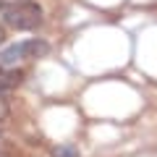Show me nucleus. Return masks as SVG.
<instances>
[{"mask_svg": "<svg viewBox=\"0 0 157 157\" xmlns=\"http://www.w3.org/2000/svg\"><path fill=\"white\" fill-rule=\"evenodd\" d=\"M50 52V45L45 39H26V42H16V45L0 50V71H13L16 66L34 58H42Z\"/></svg>", "mask_w": 157, "mask_h": 157, "instance_id": "f257e3e1", "label": "nucleus"}, {"mask_svg": "<svg viewBox=\"0 0 157 157\" xmlns=\"http://www.w3.org/2000/svg\"><path fill=\"white\" fill-rule=\"evenodd\" d=\"M3 21H6V26L16 29V32H29L42 24V8L34 0H21V3L3 8Z\"/></svg>", "mask_w": 157, "mask_h": 157, "instance_id": "f03ea898", "label": "nucleus"}, {"mask_svg": "<svg viewBox=\"0 0 157 157\" xmlns=\"http://www.w3.org/2000/svg\"><path fill=\"white\" fill-rule=\"evenodd\" d=\"M52 157H78V152L73 147H55L52 149Z\"/></svg>", "mask_w": 157, "mask_h": 157, "instance_id": "7ed1b4c3", "label": "nucleus"}, {"mask_svg": "<svg viewBox=\"0 0 157 157\" xmlns=\"http://www.w3.org/2000/svg\"><path fill=\"white\" fill-rule=\"evenodd\" d=\"M3 42H6V29L0 26V45H3Z\"/></svg>", "mask_w": 157, "mask_h": 157, "instance_id": "20e7f679", "label": "nucleus"}]
</instances>
